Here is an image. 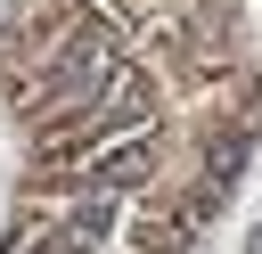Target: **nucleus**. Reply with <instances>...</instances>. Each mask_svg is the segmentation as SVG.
Masks as SVG:
<instances>
[{
  "instance_id": "1",
  "label": "nucleus",
  "mask_w": 262,
  "mask_h": 254,
  "mask_svg": "<svg viewBox=\"0 0 262 254\" xmlns=\"http://www.w3.org/2000/svg\"><path fill=\"white\" fill-rule=\"evenodd\" d=\"M147 115H156V82H147V66H115V82L98 90V131L106 139H131V131H147Z\"/></svg>"
},
{
  "instance_id": "2",
  "label": "nucleus",
  "mask_w": 262,
  "mask_h": 254,
  "mask_svg": "<svg viewBox=\"0 0 262 254\" xmlns=\"http://www.w3.org/2000/svg\"><path fill=\"white\" fill-rule=\"evenodd\" d=\"M139 180H156V139H147V131L106 139V147L82 164V188H139Z\"/></svg>"
},
{
  "instance_id": "3",
  "label": "nucleus",
  "mask_w": 262,
  "mask_h": 254,
  "mask_svg": "<svg viewBox=\"0 0 262 254\" xmlns=\"http://www.w3.org/2000/svg\"><path fill=\"white\" fill-rule=\"evenodd\" d=\"M196 229H205V221H196L188 205H164V197H147V205L131 213V246H139V254H188Z\"/></svg>"
},
{
  "instance_id": "4",
  "label": "nucleus",
  "mask_w": 262,
  "mask_h": 254,
  "mask_svg": "<svg viewBox=\"0 0 262 254\" xmlns=\"http://www.w3.org/2000/svg\"><path fill=\"white\" fill-rule=\"evenodd\" d=\"M57 229H66V238H74V246L90 254V246H98V238L115 229V197H106V188H90V197H82V205H74V213H66Z\"/></svg>"
},
{
  "instance_id": "5",
  "label": "nucleus",
  "mask_w": 262,
  "mask_h": 254,
  "mask_svg": "<svg viewBox=\"0 0 262 254\" xmlns=\"http://www.w3.org/2000/svg\"><path fill=\"white\" fill-rule=\"evenodd\" d=\"M246 156H254V139H246V131H221V139H205V180H221V188H229V180L246 172Z\"/></svg>"
},
{
  "instance_id": "6",
  "label": "nucleus",
  "mask_w": 262,
  "mask_h": 254,
  "mask_svg": "<svg viewBox=\"0 0 262 254\" xmlns=\"http://www.w3.org/2000/svg\"><path fill=\"white\" fill-rule=\"evenodd\" d=\"M246 254H262V229H254V238H246Z\"/></svg>"
}]
</instances>
